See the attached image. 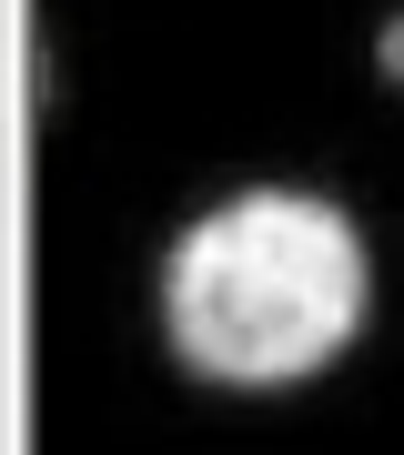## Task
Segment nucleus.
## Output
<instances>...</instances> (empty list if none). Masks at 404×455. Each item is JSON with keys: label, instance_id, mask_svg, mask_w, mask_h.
Instances as JSON below:
<instances>
[{"label": "nucleus", "instance_id": "obj_1", "mask_svg": "<svg viewBox=\"0 0 404 455\" xmlns=\"http://www.w3.org/2000/svg\"><path fill=\"white\" fill-rule=\"evenodd\" d=\"M364 233L313 193H242L172 243L162 324L212 385H293L364 324Z\"/></svg>", "mask_w": 404, "mask_h": 455}, {"label": "nucleus", "instance_id": "obj_2", "mask_svg": "<svg viewBox=\"0 0 404 455\" xmlns=\"http://www.w3.org/2000/svg\"><path fill=\"white\" fill-rule=\"evenodd\" d=\"M384 82H404V20H384Z\"/></svg>", "mask_w": 404, "mask_h": 455}]
</instances>
